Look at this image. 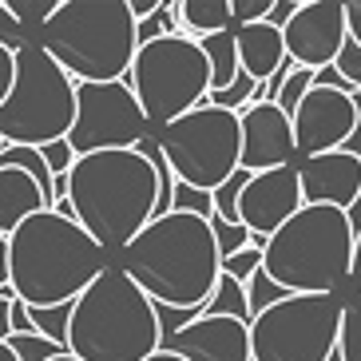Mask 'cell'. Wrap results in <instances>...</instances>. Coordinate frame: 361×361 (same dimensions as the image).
<instances>
[{
	"label": "cell",
	"mask_w": 361,
	"mask_h": 361,
	"mask_svg": "<svg viewBox=\"0 0 361 361\" xmlns=\"http://www.w3.org/2000/svg\"><path fill=\"white\" fill-rule=\"evenodd\" d=\"M119 270L155 306L199 310L219 282V250L211 226L195 214H163L119 250Z\"/></svg>",
	"instance_id": "obj_1"
},
{
	"label": "cell",
	"mask_w": 361,
	"mask_h": 361,
	"mask_svg": "<svg viewBox=\"0 0 361 361\" xmlns=\"http://www.w3.org/2000/svg\"><path fill=\"white\" fill-rule=\"evenodd\" d=\"M155 171L135 151L80 155L68 167V211L92 243L111 255L155 219Z\"/></svg>",
	"instance_id": "obj_2"
},
{
	"label": "cell",
	"mask_w": 361,
	"mask_h": 361,
	"mask_svg": "<svg viewBox=\"0 0 361 361\" xmlns=\"http://www.w3.org/2000/svg\"><path fill=\"white\" fill-rule=\"evenodd\" d=\"M8 243V286L24 306H60L75 302L84 286L107 266V255L72 219L52 211L28 214Z\"/></svg>",
	"instance_id": "obj_3"
},
{
	"label": "cell",
	"mask_w": 361,
	"mask_h": 361,
	"mask_svg": "<svg viewBox=\"0 0 361 361\" xmlns=\"http://www.w3.org/2000/svg\"><path fill=\"white\" fill-rule=\"evenodd\" d=\"M64 350L75 361H143L159 350L151 298L107 262L72 302Z\"/></svg>",
	"instance_id": "obj_4"
},
{
	"label": "cell",
	"mask_w": 361,
	"mask_h": 361,
	"mask_svg": "<svg viewBox=\"0 0 361 361\" xmlns=\"http://www.w3.org/2000/svg\"><path fill=\"white\" fill-rule=\"evenodd\" d=\"M36 44L75 84H116L135 56V20L123 0H60Z\"/></svg>",
	"instance_id": "obj_5"
},
{
	"label": "cell",
	"mask_w": 361,
	"mask_h": 361,
	"mask_svg": "<svg viewBox=\"0 0 361 361\" xmlns=\"http://www.w3.org/2000/svg\"><path fill=\"white\" fill-rule=\"evenodd\" d=\"M353 234L338 207H298L262 243V274L286 294H338L350 282Z\"/></svg>",
	"instance_id": "obj_6"
},
{
	"label": "cell",
	"mask_w": 361,
	"mask_h": 361,
	"mask_svg": "<svg viewBox=\"0 0 361 361\" xmlns=\"http://www.w3.org/2000/svg\"><path fill=\"white\" fill-rule=\"evenodd\" d=\"M12 60V87L0 104V147H44L64 139L75 116V80L40 44L16 48Z\"/></svg>",
	"instance_id": "obj_7"
},
{
	"label": "cell",
	"mask_w": 361,
	"mask_h": 361,
	"mask_svg": "<svg viewBox=\"0 0 361 361\" xmlns=\"http://www.w3.org/2000/svg\"><path fill=\"white\" fill-rule=\"evenodd\" d=\"M123 84L135 96L147 128L159 131L163 123L207 104L211 72H207L199 44L179 32V36H159L151 44H139Z\"/></svg>",
	"instance_id": "obj_8"
},
{
	"label": "cell",
	"mask_w": 361,
	"mask_h": 361,
	"mask_svg": "<svg viewBox=\"0 0 361 361\" xmlns=\"http://www.w3.org/2000/svg\"><path fill=\"white\" fill-rule=\"evenodd\" d=\"M341 294H286L250 318V361H329L338 345Z\"/></svg>",
	"instance_id": "obj_9"
},
{
	"label": "cell",
	"mask_w": 361,
	"mask_h": 361,
	"mask_svg": "<svg viewBox=\"0 0 361 361\" xmlns=\"http://www.w3.org/2000/svg\"><path fill=\"white\" fill-rule=\"evenodd\" d=\"M175 183L211 195L238 171V116L199 104L195 111L151 131Z\"/></svg>",
	"instance_id": "obj_10"
},
{
	"label": "cell",
	"mask_w": 361,
	"mask_h": 361,
	"mask_svg": "<svg viewBox=\"0 0 361 361\" xmlns=\"http://www.w3.org/2000/svg\"><path fill=\"white\" fill-rule=\"evenodd\" d=\"M143 135H151V128L123 80H116V84H75V116L64 135L75 159L99 155V151H131Z\"/></svg>",
	"instance_id": "obj_11"
},
{
	"label": "cell",
	"mask_w": 361,
	"mask_h": 361,
	"mask_svg": "<svg viewBox=\"0 0 361 361\" xmlns=\"http://www.w3.org/2000/svg\"><path fill=\"white\" fill-rule=\"evenodd\" d=\"M345 44V16L338 0H302L282 28V48L294 68L322 72L338 60Z\"/></svg>",
	"instance_id": "obj_12"
},
{
	"label": "cell",
	"mask_w": 361,
	"mask_h": 361,
	"mask_svg": "<svg viewBox=\"0 0 361 361\" xmlns=\"http://www.w3.org/2000/svg\"><path fill=\"white\" fill-rule=\"evenodd\" d=\"M357 123V107L353 96L329 92V87H310L306 99L294 107L290 128H294V155L310 159V155H326V151H341L345 139L353 135Z\"/></svg>",
	"instance_id": "obj_13"
},
{
	"label": "cell",
	"mask_w": 361,
	"mask_h": 361,
	"mask_svg": "<svg viewBox=\"0 0 361 361\" xmlns=\"http://www.w3.org/2000/svg\"><path fill=\"white\" fill-rule=\"evenodd\" d=\"M298 207H302V191H298V171L294 167L250 175V183H246L243 195H238V223L250 231V246L262 250V243L286 223Z\"/></svg>",
	"instance_id": "obj_14"
},
{
	"label": "cell",
	"mask_w": 361,
	"mask_h": 361,
	"mask_svg": "<svg viewBox=\"0 0 361 361\" xmlns=\"http://www.w3.org/2000/svg\"><path fill=\"white\" fill-rule=\"evenodd\" d=\"M238 167L250 175L294 167V128L274 104L238 111Z\"/></svg>",
	"instance_id": "obj_15"
},
{
	"label": "cell",
	"mask_w": 361,
	"mask_h": 361,
	"mask_svg": "<svg viewBox=\"0 0 361 361\" xmlns=\"http://www.w3.org/2000/svg\"><path fill=\"white\" fill-rule=\"evenodd\" d=\"M298 191L302 207H338L345 211L353 199H361V159L345 151H326L298 163Z\"/></svg>",
	"instance_id": "obj_16"
},
{
	"label": "cell",
	"mask_w": 361,
	"mask_h": 361,
	"mask_svg": "<svg viewBox=\"0 0 361 361\" xmlns=\"http://www.w3.org/2000/svg\"><path fill=\"white\" fill-rule=\"evenodd\" d=\"M159 350L183 361H250V338L246 326L234 318H195L179 334L163 338Z\"/></svg>",
	"instance_id": "obj_17"
},
{
	"label": "cell",
	"mask_w": 361,
	"mask_h": 361,
	"mask_svg": "<svg viewBox=\"0 0 361 361\" xmlns=\"http://www.w3.org/2000/svg\"><path fill=\"white\" fill-rule=\"evenodd\" d=\"M234 52H238V72H246L255 84H266L282 68V60H286L282 32L270 28L266 20L234 28Z\"/></svg>",
	"instance_id": "obj_18"
},
{
	"label": "cell",
	"mask_w": 361,
	"mask_h": 361,
	"mask_svg": "<svg viewBox=\"0 0 361 361\" xmlns=\"http://www.w3.org/2000/svg\"><path fill=\"white\" fill-rule=\"evenodd\" d=\"M36 211H48L44 199H40V187H36L24 171L4 167L0 171V238H8V234Z\"/></svg>",
	"instance_id": "obj_19"
},
{
	"label": "cell",
	"mask_w": 361,
	"mask_h": 361,
	"mask_svg": "<svg viewBox=\"0 0 361 361\" xmlns=\"http://www.w3.org/2000/svg\"><path fill=\"white\" fill-rule=\"evenodd\" d=\"M175 16H179V28L195 32L199 40L234 28L231 24V0H179V4H175Z\"/></svg>",
	"instance_id": "obj_20"
},
{
	"label": "cell",
	"mask_w": 361,
	"mask_h": 361,
	"mask_svg": "<svg viewBox=\"0 0 361 361\" xmlns=\"http://www.w3.org/2000/svg\"><path fill=\"white\" fill-rule=\"evenodd\" d=\"M199 52L207 60V72H211V92H223L231 87V80L238 75V52H234V28L226 32H214V36H202Z\"/></svg>",
	"instance_id": "obj_21"
},
{
	"label": "cell",
	"mask_w": 361,
	"mask_h": 361,
	"mask_svg": "<svg viewBox=\"0 0 361 361\" xmlns=\"http://www.w3.org/2000/svg\"><path fill=\"white\" fill-rule=\"evenodd\" d=\"M199 314H202V318H234V322H243V326L250 322L243 286H238L234 278H226V274H219V282H214L211 298L199 306Z\"/></svg>",
	"instance_id": "obj_22"
},
{
	"label": "cell",
	"mask_w": 361,
	"mask_h": 361,
	"mask_svg": "<svg viewBox=\"0 0 361 361\" xmlns=\"http://www.w3.org/2000/svg\"><path fill=\"white\" fill-rule=\"evenodd\" d=\"M338 361H361V290H353L341 302V322H338Z\"/></svg>",
	"instance_id": "obj_23"
},
{
	"label": "cell",
	"mask_w": 361,
	"mask_h": 361,
	"mask_svg": "<svg viewBox=\"0 0 361 361\" xmlns=\"http://www.w3.org/2000/svg\"><path fill=\"white\" fill-rule=\"evenodd\" d=\"M60 0H4V8H8V16L16 20V28H20L28 40L36 44V36H40V28L48 20H52V12Z\"/></svg>",
	"instance_id": "obj_24"
},
{
	"label": "cell",
	"mask_w": 361,
	"mask_h": 361,
	"mask_svg": "<svg viewBox=\"0 0 361 361\" xmlns=\"http://www.w3.org/2000/svg\"><path fill=\"white\" fill-rule=\"evenodd\" d=\"M68 318H72V302H60V306H28V326H32V334H40V338L56 341V345H64V334H68Z\"/></svg>",
	"instance_id": "obj_25"
},
{
	"label": "cell",
	"mask_w": 361,
	"mask_h": 361,
	"mask_svg": "<svg viewBox=\"0 0 361 361\" xmlns=\"http://www.w3.org/2000/svg\"><path fill=\"white\" fill-rule=\"evenodd\" d=\"M207 226H211V238H214V250H219V262L250 246V231H246L243 223H223V219H214V214H211V219H207Z\"/></svg>",
	"instance_id": "obj_26"
},
{
	"label": "cell",
	"mask_w": 361,
	"mask_h": 361,
	"mask_svg": "<svg viewBox=\"0 0 361 361\" xmlns=\"http://www.w3.org/2000/svg\"><path fill=\"white\" fill-rule=\"evenodd\" d=\"M243 294H246V314L255 318V314H262L266 306H274V302H282V298H286V290L278 286V282H270V278L262 274V266H258V270H255V278H250V282L243 286ZM246 326H250V322H246Z\"/></svg>",
	"instance_id": "obj_27"
},
{
	"label": "cell",
	"mask_w": 361,
	"mask_h": 361,
	"mask_svg": "<svg viewBox=\"0 0 361 361\" xmlns=\"http://www.w3.org/2000/svg\"><path fill=\"white\" fill-rule=\"evenodd\" d=\"M4 341H8V350L16 353V361H52V357H60V353H68L64 345H56V341L40 338V334H12V338H4Z\"/></svg>",
	"instance_id": "obj_28"
},
{
	"label": "cell",
	"mask_w": 361,
	"mask_h": 361,
	"mask_svg": "<svg viewBox=\"0 0 361 361\" xmlns=\"http://www.w3.org/2000/svg\"><path fill=\"white\" fill-rule=\"evenodd\" d=\"M314 87V72H306V68H294V72L282 80V87H278V96H274V107L282 111V116H294V107L306 99V92Z\"/></svg>",
	"instance_id": "obj_29"
},
{
	"label": "cell",
	"mask_w": 361,
	"mask_h": 361,
	"mask_svg": "<svg viewBox=\"0 0 361 361\" xmlns=\"http://www.w3.org/2000/svg\"><path fill=\"white\" fill-rule=\"evenodd\" d=\"M250 92H255V80H250L246 72H238L231 80V87H223V92H207V104L219 107V111H234V116H238V111L250 104Z\"/></svg>",
	"instance_id": "obj_30"
},
{
	"label": "cell",
	"mask_w": 361,
	"mask_h": 361,
	"mask_svg": "<svg viewBox=\"0 0 361 361\" xmlns=\"http://www.w3.org/2000/svg\"><path fill=\"white\" fill-rule=\"evenodd\" d=\"M171 211L175 214H195V219H211L214 207H211V195L207 191H195V187H183V183H175V191H171Z\"/></svg>",
	"instance_id": "obj_31"
},
{
	"label": "cell",
	"mask_w": 361,
	"mask_h": 361,
	"mask_svg": "<svg viewBox=\"0 0 361 361\" xmlns=\"http://www.w3.org/2000/svg\"><path fill=\"white\" fill-rule=\"evenodd\" d=\"M258 266H262V250H258V246H246V250H238V255L219 262V274H226V278H234L238 286H246V282L255 278Z\"/></svg>",
	"instance_id": "obj_32"
},
{
	"label": "cell",
	"mask_w": 361,
	"mask_h": 361,
	"mask_svg": "<svg viewBox=\"0 0 361 361\" xmlns=\"http://www.w3.org/2000/svg\"><path fill=\"white\" fill-rule=\"evenodd\" d=\"M334 68H338V75L353 87V92H361V48H357V44H350V40L341 44Z\"/></svg>",
	"instance_id": "obj_33"
},
{
	"label": "cell",
	"mask_w": 361,
	"mask_h": 361,
	"mask_svg": "<svg viewBox=\"0 0 361 361\" xmlns=\"http://www.w3.org/2000/svg\"><path fill=\"white\" fill-rule=\"evenodd\" d=\"M40 151V159H44V167H48V175H68V167H72V147H68L64 139H56V143H44V147H36Z\"/></svg>",
	"instance_id": "obj_34"
},
{
	"label": "cell",
	"mask_w": 361,
	"mask_h": 361,
	"mask_svg": "<svg viewBox=\"0 0 361 361\" xmlns=\"http://www.w3.org/2000/svg\"><path fill=\"white\" fill-rule=\"evenodd\" d=\"M270 4H274V0H231V24L234 28H243V24L266 20Z\"/></svg>",
	"instance_id": "obj_35"
},
{
	"label": "cell",
	"mask_w": 361,
	"mask_h": 361,
	"mask_svg": "<svg viewBox=\"0 0 361 361\" xmlns=\"http://www.w3.org/2000/svg\"><path fill=\"white\" fill-rule=\"evenodd\" d=\"M24 44H32L28 36L16 28V20L8 16V8H4V0H0V48H8V52H16V48H24Z\"/></svg>",
	"instance_id": "obj_36"
},
{
	"label": "cell",
	"mask_w": 361,
	"mask_h": 361,
	"mask_svg": "<svg viewBox=\"0 0 361 361\" xmlns=\"http://www.w3.org/2000/svg\"><path fill=\"white\" fill-rule=\"evenodd\" d=\"M341 16H345V40L361 48V0L341 4Z\"/></svg>",
	"instance_id": "obj_37"
},
{
	"label": "cell",
	"mask_w": 361,
	"mask_h": 361,
	"mask_svg": "<svg viewBox=\"0 0 361 361\" xmlns=\"http://www.w3.org/2000/svg\"><path fill=\"white\" fill-rule=\"evenodd\" d=\"M298 4H302V0H274V4H270V12H266V24L282 32V28H286V20L294 16V8H298Z\"/></svg>",
	"instance_id": "obj_38"
},
{
	"label": "cell",
	"mask_w": 361,
	"mask_h": 361,
	"mask_svg": "<svg viewBox=\"0 0 361 361\" xmlns=\"http://www.w3.org/2000/svg\"><path fill=\"white\" fill-rule=\"evenodd\" d=\"M12 334H32V326H28V306L16 302V298H12V306H8V338Z\"/></svg>",
	"instance_id": "obj_39"
},
{
	"label": "cell",
	"mask_w": 361,
	"mask_h": 361,
	"mask_svg": "<svg viewBox=\"0 0 361 361\" xmlns=\"http://www.w3.org/2000/svg\"><path fill=\"white\" fill-rule=\"evenodd\" d=\"M12 72H16V60H12L8 48H0V104H4V96L12 87Z\"/></svg>",
	"instance_id": "obj_40"
},
{
	"label": "cell",
	"mask_w": 361,
	"mask_h": 361,
	"mask_svg": "<svg viewBox=\"0 0 361 361\" xmlns=\"http://www.w3.org/2000/svg\"><path fill=\"white\" fill-rule=\"evenodd\" d=\"M0 298H12V286H8V243L0 238Z\"/></svg>",
	"instance_id": "obj_41"
},
{
	"label": "cell",
	"mask_w": 361,
	"mask_h": 361,
	"mask_svg": "<svg viewBox=\"0 0 361 361\" xmlns=\"http://www.w3.org/2000/svg\"><path fill=\"white\" fill-rule=\"evenodd\" d=\"M350 282L361 290V234L353 238V258H350Z\"/></svg>",
	"instance_id": "obj_42"
},
{
	"label": "cell",
	"mask_w": 361,
	"mask_h": 361,
	"mask_svg": "<svg viewBox=\"0 0 361 361\" xmlns=\"http://www.w3.org/2000/svg\"><path fill=\"white\" fill-rule=\"evenodd\" d=\"M345 223H350V234L357 238L361 234V199H353L350 207H345Z\"/></svg>",
	"instance_id": "obj_43"
},
{
	"label": "cell",
	"mask_w": 361,
	"mask_h": 361,
	"mask_svg": "<svg viewBox=\"0 0 361 361\" xmlns=\"http://www.w3.org/2000/svg\"><path fill=\"white\" fill-rule=\"evenodd\" d=\"M8 306H12V298H0V341L8 338Z\"/></svg>",
	"instance_id": "obj_44"
},
{
	"label": "cell",
	"mask_w": 361,
	"mask_h": 361,
	"mask_svg": "<svg viewBox=\"0 0 361 361\" xmlns=\"http://www.w3.org/2000/svg\"><path fill=\"white\" fill-rule=\"evenodd\" d=\"M143 361H183V357H175V353H167V350H155L151 357H143Z\"/></svg>",
	"instance_id": "obj_45"
},
{
	"label": "cell",
	"mask_w": 361,
	"mask_h": 361,
	"mask_svg": "<svg viewBox=\"0 0 361 361\" xmlns=\"http://www.w3.org/2000/svg\"><path fill=\"white\" fill-rule=\"evenodd\" d=\"M0 361H16V353L8 350V341H0Z\"/></svg>",
	"instance_id": "obj_46"
},
{
	"label": "cell",
	"mask_w": 361,
	"mask_h": 361,
	"mask_svg": "<svg viewBox=\"0 0 361 361\" xmlns=\"http://www.w3.org/2000/svg\"><path fill=\"white\" fill-rule=\"evenodd\" d=\"M52 361H75V357H72V353H60V357H52Z\"/></svg>",
	"instance_id": "obj_47"
}]
</instances>
